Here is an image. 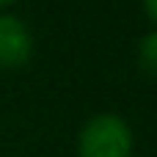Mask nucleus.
<instances>
[{
	"mask_svg": "<svg viewBox=\"0 0 157 157\" xmlns=\"http://www.w3.org/2000/svg\"><path fill=\"white\" fill-rule=\"evenodd\" d=\"M80 157H130L132 155V130L119 113L91 116L77 135Z\"/></svg>",
	"mask_w": 157,
	"mask_h": 157,
	"instance_id": "1",
	"label": "nucleus"
},
{
	"mask_svg": "<svg viewBox=\"0 0 157 157\" xmlns=\"http://www.w3.org/2000/svg\"><path fill=\"white\" fill-rule=\"evenodd\" d=\"M33 55V33L30 28L14 17L0 14V69H19Z\"/></svg>",
	"mask_w": 157,
	"mask_h": 157,
	"instance_id": "2",
	"label": "nucleus"
},
{
	"mask_svg": "<svg viewBox=\"0 0 157 157\" xmlns=\"http://www.w3.org/2000/svg\"><path fill=\"white\" fill-rule=\"evenodd\" d=\"M138 63L144 72L157 77V28L149 30L141 41H138Z\"/></svg>",
	"mask_w": 157,
	"mask_h": 157,
	"instance_id": "3",
	"label": "nucleus"
},
{
	"mask_svg": "<svg viewBox=\"0 0 157 157\" xmlns=\"http://www.w3.org/2000/svg\"><path fill=\"white\" fill-rule=\"evenodd\" d=\"M144 8H146V14L157 22V0H144Z\"/></svg>",
	"mask_w": 157,
	"mask_h": 157,
	"instance_id": "4",
	"label": "nucleus"
},
{
	"mask_svg": "<svg viewBox=\"0 0 157 157\" xmlns=\"http://www.w3.org/2000/svg\"><path fill=\"white\" fill-rule=\"evenodd\" d=\"M14 0H0V8H6V6H11Z\"/></svg>",
	"mask_w": 157,
	"mask_h": 157,
	"instance_id": "5",
	"label": "nucleus"
}]
</instances>
